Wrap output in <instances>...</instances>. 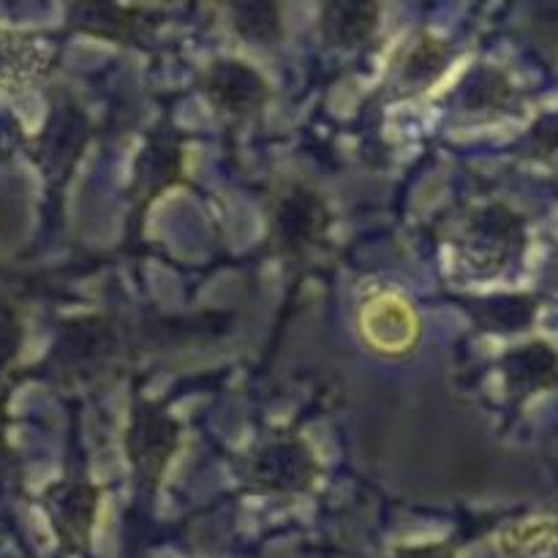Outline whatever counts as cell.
<instances>
[{"instance_id":"6da1fadb","label":"cell","mask_w":558,"mask_h":558,"mask_svg":"<svg viewBox=\"0 0 558 558\" xmlns=\"http://www.w3.org/2000/svg\"><path fill=\"white\" fill-rule=\"evenodd\" d=\"M526 251V221L505 205L480 210L456 243L458 262L477 278L510 270Z\"/></svg>"},{"instance_id":"7a4b0ae2","label":"cell","mask_w":558,"mask_h":558,"mask_svg":"<svg viewBox=\"0 0 558 558\" xmlns=\"http://www.w3.org/2000/svg\"><path fill=\"white\" fill-rule=\"evenodd\" d=\"M357 327L363 341L385 357H403L414 352L423 336V319L403 292L392 287H376L357 308Z\"/></svg>"},{"instance_id":"3957f363","label":"cell","mask_w":558,"mask_h":558,"mask_svg":"<svg viewBox=\"0 0 558 558\" xmlns=\"http://www.w3.org/2000/svg\"><path fill=\"white\" fill-rule=\"evenodd\" d=\"M180 425L163 409L142 403L125 434V452L142 485H156L178 452Z\"/></svg>"},{"instance_id":"277c9868","label":"cell","mask_w":558,"mask_h":558,"mask_svg":"<svg viewBox=\"0 0 558 558\" xmlns=\"http://www.w3.org/2000/svg\"><path fill=\"white\" fill-rule=\"evenodd\" d=\"M319 466L308 447L298 439H281L267 445L256 456L251 483L262 494H303L314 485Z\"/></svg>"},{"instance_id":"5b68a950","label":"cell","mask_w":558,"mask_h":558,"mask_svg":"<svg viewBox=\"0 0 558 558\" xmlns=\"http://www.w3.org/2000/svg\"><path fill=\"white\" fill-rule=\"evenodd\" d=\"M54 47L31 33L0 31V90L22 93L52 69Z\"/></svg>"},{"instance_id":"8992f818","label":"cell","mask_w":558,"mask_h":558,"mask_svg":"<svg viewBox=\"0 0 558 558\" xmlns=\"http://www.w3.org/2000/svg\"><path fill=\"white\" fill-rule=\"evenodd\" d=\"M205 93L221 112L251 114L265 104L267 82L240 60H218L205 76Z\"/></svg>"},{"instance_id":"52a82bcc","label":"cell","mask_w":558,"mask_h":558,"mask_svg":"<svg viewBox=\"0 0 558 558\" xmlns=\"http://www.w3.org/2000/svg\"><path fill=\"white\" fill-rule=\"evenodd\" d=\"M47 501L60 543L69 550L87 548L98 512V490L90 485H58Z\"/></svg>"},{"instance_id":"ba28073f","label":"cell","mask_w":558,"mask_h":558,"mask_svg":"<svg viewBox=\"0 0 558 558\" xmlns=\"http://www.w3.org/2000/svg\"><path fill=\"white\" fill-rule=\"evenodd\" d=\"M505 379L512 396L532 398L558 385V352L550 343L534 341L505 357Z\"/></svg>"},{"instance_id":"9c48e42d","label":"cell","mask_w":558,"mask_h":558,"mask_svg":"<svg viewBox=\"0 0 558 558\" xmlns=\"http://www.w3.org/2000/svg\"><path fill=\"white\" fill-rule=\"evenodd\" d=\"M499 548L507 558H543L558 550V518L534 515L501 529Z\"/></svg>"},{"instance_id":"30bf717a","label":"cell","mask_w":558,"mask_h":558,"mask_svg":"<svg viewBox=\"0 0 558 558\" xmlns=\"http://www.w3.org/2000/svg\"><path fill=\"white\" fill-rule=\"evenodd\" d=\"M379 9L368 3H332L322 16V31L338 47L354 49L374 36Z\"/></svg>"},{"instance_id":"8fae6325","label":"cell","mask_w":558,"mask_h":558,"mask_svg":"<svg viewBox=\"0 0 558 558\" xmlns=\"http://www.w3.org/2000/svg\"><path fill=\"white\" fill-rule=\"evenodd\" d=\"M278 22L281 20L270 5H238L234 9V27L254 41H276L278 33H281Z\"/></svg>"},{"instance_id":"7c38bea8","label":"cell","mask_w":558,"mask_h":558,"mask_svg":"<svg viewBox=\"0 0 558 558\" xmlns=\"http://www.w3.org/2000/svg\"><path fill=\"white\" fill-rule=\"evenodd\" d=\"M445 60H447L445 47H441L439 41H434V38H425L423 44H417V47L409 52L407 63H403L407 65V82L436 80V74L445 69Z\"/></svg>"},{"instance_id":"4fadbf2b","label":"cell","mask_w":558,"mask_h":558,"mask_svg":"<svg viewBox=\"0 0 558 558\" xmlns=\"http://www.w3.org/2000/svg\"><path fill=\"white\" fill-rule=\"evenodd\" d=\"M387 558H456V550L447 543H423V545H398Z\"/></svg>"},{"instance_id":"5bb4252c","label":"cell","mask_w":558,"mask_h":558,"mask_svg":"<svg viewBox=\"0 0 558 558\" xmlns=\"http://www.w3.org/2000/svg\"><path fill=\"white\" fill-rule=\"evenodd\" d=\"M554 283L558 287V251H556V259H554Z\"/></svg>"}]
</instances>
